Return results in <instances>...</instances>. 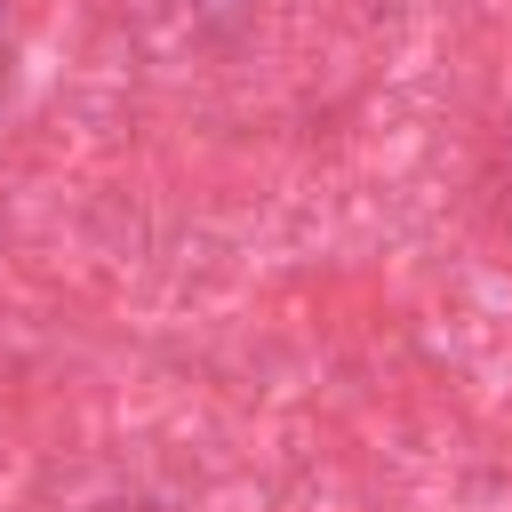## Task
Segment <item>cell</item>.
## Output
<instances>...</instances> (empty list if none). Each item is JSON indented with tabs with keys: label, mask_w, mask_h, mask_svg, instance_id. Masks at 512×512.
Listing matches in <instances>:
<instances>
[{
	"label": "cell",
	"mask_w": 512,
	"mask_h": 512,
	"mask_svg": "<svg viewBox=\"0 0 512 512\" xmlns=\"http://www.w3.org/2000/svg\"><path fill=\"white\" fill-rule=\"evenodd\" d=\"M504 224H512V136H504Z\"/></svg>",
	"instance_id": "1"
}]
</instances>
